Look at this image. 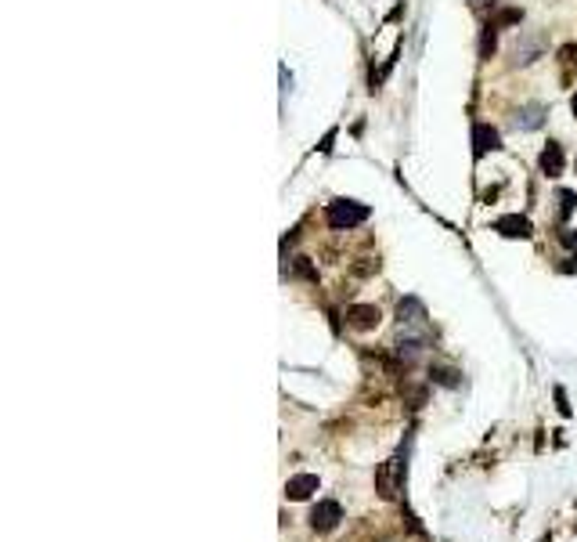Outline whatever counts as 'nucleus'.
Segmentation results:
<instances>
[{
  "instance_id": "6ab92c4d",
  "label": "nucleus",
  "mask_w": 577,
  "mask_h": 542,
  "mask_svg": "<svg viewBox=\"0 0 577 542\" xmlns=\"http://www.w3.org/2000/svg\"><path fill=\"white\" fill-rule=\"evenodd\" d=\"M570 267H577V253H573V264H570Z\"/></svg>"
},
{
  "instance_id": "f03ea898",
  "label": "nucleus",
  "mask_w": 577,
  "mask_h": 542,
  "mask_svg": "<svg viewBox=\"0 0 577 542\" xmlns=\"http://www.w3.org/2000/svg\"><path fill=\"white\" fill-rule=\"evenodd\" d=\"M400 481H404V463L400 459H386L379 470H375V492L383 499H393L400 492Z\"/></svg>"
},
{
  "instance_id": "dca6fc26",
  "label": "nucleus",
  "mask_w": 577,
  "mask_h": 542,
  "mask_svg": "<svg viewBox=\"0 0 577 542\" xmlns=\"http://www.w3.org/2000/svg\"><path fill=\"white\" fill-rule=\"evenodd\" d=\"M293 267H296V275H303V279H318V271L311 267V260H307V257H296V260H293Z\"/></svg>"
},
{
  "instance_id": "f3484780",
  "label": "nucleus",
  "mask_w": 577,
  "mask_h": 542,
  "mask_svg": "<svg viewBox=\"0 0 577 542\" xmlns=\"http://www.w3.org/2000/svg\"><path fill=\"white\" fill-rule=\"evenodd\" d=\"M559 242H563V246H573V250H577V232H570V228H566V232H559Z\"/></svg>"
},
{
  "instance_id": "4468645a",
  "label": "nucleus",
  "mask_w": 577,
  "mask_h": 542,
  "mask_svg": "<svg viewBox=\"0 0 577 542\" xmlns=\"http://www.w3.org/2000/svg\"><path fill=\"white\" fill-rule=\"evenodd\" d=\"M556 203H559V221H566V217H570V213H573V206H577V195H573V192H566V188H563V192H559V195H556Z\"/></svg>"
},
{
  "instance_id": "6e6552de",
  "label": "nucleus",
  "mask_w": 577,
  "mask_h": 542,
  "mask_svg": "<svg viewBox=\"0 0 577 542\" xmlns=\"http://www.w3.org/2000/svg\"><path fill=\"white\" fill-rule=\"evenodd\" d=\"M311 492H318V477L314 474H296L285 481V496L288 499H307Z\"/></svg>"
},
{
  "instance_id": "423d86ee",
  "label": "nucleus",
  "mask_w": 577,
  "mask_h": 542,
  "mask_svg": "<svg viewBox=\"0 0 577 542\" xmlns=\"http://www.w3.org/2000/svg\"><path fill=\"white\" fill-rule=\"evenodd\" d=\"M494 232H501L505 239H531V221L519 213H509V217H498L494 221Z\"/></svg>"
},
{
  "instance_id": "7ed1b4c3",
  "label": "nucleus",
  "mask_w": 577,
  "mask_h": 542,
  "mask_svg": "<svg viewBox=\"0 0 577 542\" xmlns=\"http://www.w3.org/2000/svg\"><path fill=\"white\" fill-rule=\"evenodd\" d=\"M339 521H343V506H339L336 499H321V503L311 510V528H314V531H332Z\"/></svg>"
},
{
  "instance_id": "0eeeda50",
  "label": "nucleus",
  "mask_w": 577,
  "mask_h": 542,
  "mask_svg": "<svg viewBox=\"0 0 577 542\" xmlns=\"http://www.w3.org/2000/svg\"><path fill=\"white\" fill-rule=\"evenodd\" d=\"M494 148H498V131L487 127V123H477V127H473V155L484 159V155L494 152Z\"/></svg>"
},
{
  "instance_id": "9d476101",
  "label": "nucleus",
  "mask_w": 577,
  "mask_h": 542,
  "mask_svg": "<svg viewBox=\"0 0 577 542\" xmlns=\"http://www.w3.org/2000/svg\"><path fill=\"white\" fill-rule=\"evenodd\" d=\"M545 113H549L545 105H524V108L516 113V127H519V131H534V127L545 123Z\"/></svg>"
},
{
  "instance_id": "a211bd4d",
  "label": "nucleus",
  "mask_w": 577,
  "mask_h": 542,
  "mask_svg": "<svg viewBox=\"0 0 577 542\" xmlns=\"http://www.w3.org/2000/svg\"><path fill=\"white\" fill-rule=\"evenodd\" d=\"M570 113H573V120H577V94L570 98Z\"/></svg>"
},
{
  "instance_id": "2eb2a0df",
  "label": "nucleus",
  "mask_w": 577,
  "mask_h": 542,
  "mask_svg": "<svg viewBox=\"0 0 577 542\" xmlns=\"http://www.w3.org/2000/svg\"><path fill=\"white\" fill-rule=\"evenodd\" d=\"M430 376L437 379V384H444V387H458V372L454 369H433Z\"/></svg>"
},
{
  "instance_id": "f8f14e48",
  "label": "nucleus",
  "mask_w": 577,
  "mask_h": 542,
  "mask_svg": "<svg viewBox=\"0 0 577 542\" xmlns=\"http://www.w3.org/2000/svg\"><path fill=\"white\" fill-rule=\"evenodd\" d=\"M494 44H498V26L487 22V26H484V36H480V58H491V54H494Z\"/></svg>"
},
{
  "instance_id": "9b49d317",
  "label": "nucleus",
  "mask_w": 577,
  "mask_h": 542,
  "mask_svg": "<svg viewBox=\"0 0 577 542\" xmlns=\"http://www.w3.org/2000/svg\"><path fill=\"white\" fill-rule=\"evenodd\" d=\"M559 66H563V83H570L573 69H577V44H563L559 47Z\"/></svg>"
},
{
  "instance_id": "1a4fd4ad",
  "label": "nucleus",
  "mask_w": 577,
  "mask_h": 542,
  "mask_svg": "<svg viewBox=\"0 0 577 542\" xmlns=\"http://www.w3.org/2000/svg\"><path fill=\"white\" fill-rule=\"evenodd\" d=\"M538 163H541V174H545V178H559V174H563V148H559L556 141H549Z\"/></svg>"
},
{
  "instance_id": "20e7f679",
  "label": "nucleus",
  "mask_w": 577,
  "mask_h": 542,
  "mask_svg": "<svg viewBox=\"0 0 577 542\" xmlns=\"http://www.w3.org/2000/svg\"><path fill=\"white\" fill-rule=\"evenodd\" d=\"M379 318H383V315H379L375 304H354V307H346V325H350V329H358V333L375 329Z\"/></svg>"
},
{
  "instance_id": "39448f33",
  "label": "nucleus",
  "mask_w": 577,
  "mask_h": 542,
  "mask_svg": "<svg viewBox=\"0 0 577 542\" xmlns=\"http://www.w3.org/2000/svg\"><path fill=\"white\" fill-rule=\"evenodd\" d=\"M541 51H545V33H531V36H524V40H516L512 62H516V66H531Z\"/></svg>"
},
{
  "instance_id": "f257e3e1",
  "label": "nucleus",
  "mask_w": 577,
  "mask_h": 542,
  "mask_svg": "<svg viewBox=\"0 0 577 542\" xmlns=\"http://www.w3.org/2000/svg\"><path fill=\"white\" fill-rule=\"evenodd\" d=\"M328 225L332 228H346V232H350V228H358V225H365L368 221V206L365 203H354V199H336V203H328Z\"/></svg>"
},
{
  "instance_id": "ddd939ff",
  "label": "nucleus",
  "mask_w": 577,
  "mask_h": 542,
  "mask_svg": "<svg viewBox=\"0 0 577 542\" xmlns=\"http://www.w3.org/2000/svg\"><path fill=\"white\" fill-rule=\"evenodd\" d=\"M491 22H494L498 29H501V26H519V22H524V11H519V8H505V11H498Z\"/></svg>"
}]
</instances>
